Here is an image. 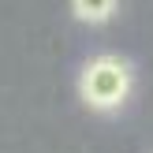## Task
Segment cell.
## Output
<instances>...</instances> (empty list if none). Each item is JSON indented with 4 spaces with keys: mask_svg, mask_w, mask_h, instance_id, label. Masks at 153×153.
<instances>
[{
    "mask_svg": "<svg viewBox=\"0 0 153 153\" xmlns=\"http://www.w3.org/2000/svg\"><path fill=\"white\" fill-rule=\"evenodd\" d=\"M86 94L94 105H112L120 101V97L127 94V75L120 64H112V60H101V64H94L86 71Z\"/></svg>",
    "mask_w": 153,
    "mask_h": 153,
    "instance_id": "obj_1",
    "label": "cell"
}]
</instances>
